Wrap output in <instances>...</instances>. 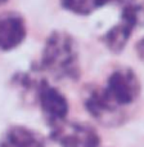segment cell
I'll return each mask as SVG.
<instances>
[{
	"instance_id": "1",
	"label": "cell",
	"mask_w": 144,
	"mask_h": 147,
	"mask_svg": "<svg viewBox=\"0 0 144 147\" xmlns=\"http://www.w3.org/2000/svg\"><path fill=\"white\" fill-rule=\"evenodd\" d=\"M38 70L46 72L57 81H77L80 79V52L71 34L53 31L48 36Z\"/></svg>"
},
{
	"instance_id": "2",
	"label": "cell",
	"mask_w": 144,
	"mask_h": 147,
	"mask_svg": "<svg viewBox=\"0 0 144 147\" xmlns=\"http://www.w3.org/2000/svg\"><path fill=\"white\" fill-rule=\"evenodd\" d=\"M102 88L106 96L117 107L126 111L139 101L143 89L138 74L129 66L115 69Z\"/></svg>"
},
{
	"instance_id": "3",
	"label": "cell",
	"mask_w": 144,
	"mask_h": 147,
	"mask_svg": "<svg viewBox=\"0 0 144 147\" xmlns=\"http://www.w3.org/2000/svg\"><path fill=\"white\" fill-rule=\"evenodd\" d=\"M144 9L135 1L122 5L120 20L102 35L100 40L111 53L119 54L126 48L135 28L142 23Z\"/></svg>"
},
{
	"instance_id": "4",
	"label": "cell",
	"mask_w": 144,
	"mask_h": 147,
	"mask_svg": "<svg viewBox=\"0 0 144 147\" xmlns=\"http://www.w3.org/2000/svg\"><path fill=\"white\" fill-rule=\"evenodd\" d=\"M84 106L95 121L108 128L120 127L129 119V111L117 107L106 96L102 85H90L86 89Z\"/></svg>"
},
{
	"instance_id": "5",
	"label": "cell",
	"mask_w": 144,
	"mask_h": 147,
	"mask_svg": "<svg viewBox=\"0 0 144 147\" xmlns=\"http://www.w3.org/2000/svg\"><path fill=\"white\" fill-rule=\"evenodd\" d=\"M50 138L59 147H100L98 130L88 123L67 121L52 128Z\"/></svg>"
},
{
	"instance_id": "6",
	"label": "cell",
	"mask_w": 144,
	"mask_h": 147,
	"mask_svg": "<svg viewBox=\"0 0 144 147\" xmlns=\"http://www.w3.org/2000/svg\"><path fill=\"white\" fill-rule=\"evenodd\" d=\"M35 99L50 128L57 127L67 120L70 112L68 99L58 88L52 86L45 79L38 81Z\"/></svg>"
},
{
	"instance_id": "7",
	"label": "cell",
	"mask_w": 144,
	"mask_h": 147,
	"mask_svg": "<svg viewBox=\"0 0 144 147\" xmlns=\"http://www.w3.org/2000/svg\"><path fill=\"white\" fill-rule=\"evenodd\" d=\"M27 35L26 21L17 12L0 13V51L9 52L23 43Z\"/></svg>"
},
{
	"instance_id": "8",
	"label": "cell",
	"mask_w": 144,
	"mask_h": 147,
	"mask_svg": "<svg viewBox=\"0 0 144 147\" xmlns=\"http://www.w3.org/2000/svg\"><path fill=\"white\" fill-rule=\"evenodd\" d=\"M0 147H45V138L32 128L12 125L3 134Z\"/></svg>"
},
{
	"instance_id": "9",
	"label": "cell",
	"mask_w": 144,
	"mask_h": 147,
	"mask_svg": "<svg viewBox=\"0 0 144 147\" xmlns=\"http://www.w3.org/2000/svg\"><path fill=\"white\" fill-rule=\"evenodd\" d=\"M109 3L112 0H61L64 9L77 16H89Z\"/></svg>"
},
{
	"instance_id": "10",
	"label": "cell",
	"mask_w": 144,
	"mask_h": 147,
	"mask_svg": "<svg viewBox=\"0 0 144 147\" xmlns=\"http://www.w3.org/2000/svg\"><path fill=\"white\" fill-rule=\"evenodd\" d=\"M135 53H137L139 61L144 63V36L135 43Z\"/></svg>"
},
{
	"instance_id": "11",
	"label": "cell",
	"mask_w": 144,
	"mask_h": 147,
	"mask_svg": "<svg viewBox=\"0 0 144 147\" xmlns=\"http://www.w3.org/2000/svg\"><path fill=\"white\" fill-rule=\"evenodd\" d=\"M135 0H112V3H119V4L124 5V4H127V3H133Z\"/></svg>"
},
{
	"instance_id": "12",
	"label": "cell",
	"mask_w": 144,
	"mask_h": 147,
	"mask_svg": "<svg viewBox=\"0 0 144 147\" xmlns=\"http://www.w3.org/2000/svg\"><path fill=\"white\" fill-rule=\"evenodd\" d=\"M7 1H8V0H0V5L4 4V3H7Z\"/></svg>"
}]
</instances>
